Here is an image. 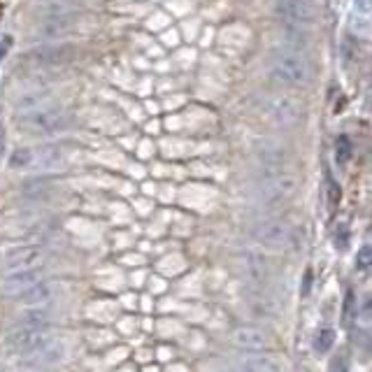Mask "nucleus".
Returning <instances> with one entry per match:
<instances>
[{
  "instance_id": "1",
  "label": "nucleus",
  "mask_w": 372,
  "mask_h": 372,
  "mask_svg": "<svg viewBox=\"0 0 372 372\" xmlns=\"http://www.w3.org/2000/svg\"><path fill=\"white\" fill-rule=\"evenodd\" d=\"M270 75L277 82H281V84L296 86V84H303V82L310 80L312 68H310V61H307L300 51L284 49V51H275L272 54Z\"/></svg>"
},
{
  "instance_id": "2",
  "label": "nucleus",
  "mask_w": 372,
  "mask_h": 372,
  "mask_svg": "<svg viewBox=\"0 0 372 372\" xmlns=\"http://www.w3.org/2000/svg\"><path fill=\"white\" fill-rule=\"evenodd\" d=\"M19 126L33 136H51V133H59L61 128L68 126V117L59 107H35V110L26 112L24 117H19Z\"/></svg>"
},
{
  "instance_id": "3",
  "label": "nucleus",
  "mask_w": 372,
  "mask_h": 372,
  "mask_svg": "<svg viewBox=\"0 0 372 372\" xmlns=\"http://www.w3.org/2000/svg\"><path fill=\"white\" fill-rule=\"evenodd\" d=\"M47 342H51V337L42 331V326H26V324H21L17 331L10 333L12 351L24 354V356L37 354V351H40Z\"/></svg>"
},
{
  "instance_id": "4",
  "label": "nucleus",
  "mask_w": 372,
  "mask_h": 372,
  "mask_svg": "<svg viewBox=\"0 0 372 372\" xmlns=\"http://www.w3.org/2000/svg\"><path fill=\"white\" fill-rule=\"evenodd\" d=\"M275 12L291 26H310L317 19V8L312 0H277Z\"/></svg>"
},
{
  "instance_id": "5",
  "label": "nucleus",
  "mask_w": 372,
  "mask_h": 372,
  "mask_svg": "<svg viewBox=\"0 0 372 372\" xmlns=\"http://www.w3.org/2000/svg\"><path fill=\"white\" fill-rule=\"evenodd\" d=\"M266 112H268V117L281 126L298 124L300 117H303V107H300L293 98H284V95L266 100Z\"/></svg>"
},
{
  "instance_id": "6",
  "label": "nucleus",
  "mask_w": 372,
  "mask_h": 372,
  "mask_svg": "<svg viewBox=\"0 0 372 372\" xmlns=\"http://www.w3.org/2000/svg\"><path fill=\"white\" fill-rule=\"evenodd\" d=\"M254 237L268 249H281L291 242V228L284 221H268L254 230Z\"/></svg>"
},
{
  "instance_id": "7",
  "label": "nucleus",
  "mask_w": 372,
  "mask_h": 372,
  "mask_svg": "<svg viewBox=\"0 0 372 372\" xmlns=\"http://www.w3.org/2000/svg\"><path fill=\"white\" fill-rule=\"evenodd\" d=\"M37 259H40V249H35V247L15 249V252H10L3 259V263H0V270H3V275H12V272H19V270H28V268L35 266Z\"/></svg>"
},
{
  "instance_id": "8",
  "label": "nucleus",
  "mask_w": 372,
  "mask_h": 372,
  "mask_svg": "<svg viewBox=\"0 0 372 372\" xmlns=\"http://www.w3.org/2000/svg\"><path fill=\"white\" fill-rule=\"evenodd\" d=\"M296 189V179L293 177H275L266 179L261 184V201H279V198H288Z\"/></svg>"
},
{
  "instance_id": "9",
  "label": "nucleus",
  "mask_w": 372,
  "mask_h": 372,
  "mask_svg": "<svg viewBox=\"0 0 372 372\" xmlns=\"http://www.w3.org/2000/svg\"><path fill=\"white\" fill-rule=\"evenodd\" d=\"M35 281H40V275L35 270H19V272H12L8 275V279L3 281V291L8 293V296H19V293H24L26 288H30L35 284Z\"/></svg>"
},
{
  "instance_id": "10",
  "label": "nucleus",
  "mask_w": 372,
  "mask_h": 372,
  "mask_svg": "<svg viewBox=\"0 0 372 372\" xmlns=\"http://www.w3.org/2000/svg\"><path fill=\"white\" fill-rule=\"evenodd\" d=\"M233 342L240 349H249V351H261L268 347L266 335L256 328H237L233 333Z\"/></svg>"
},
{
  "instance_id": "11",
  "label": "nucleus",
  "mask_w": 372,
  "mask_h": 372,
  "mask_svg": "<svg viewBox=\"0 0 372 372\" xmlns=\"http://www.w3.org/2000/svg\"><path fill=\"white\" fill-rule=\"evenodd\" d=\"M17 298H21V303L24 305H28V307H33V305H47L49 300H51V286L49 284H44V281H35L30 288H26L24 293H19Z\"/></svg>"
},
{
  "instance_id": "12",
  "label": "nucleus",
  "mask_w": 372,
  "mask_h": 372,
  "mask_svg": "<svg viewBox=\"0 0 372 372\" xmlns=\"http://www.w3.org/2000/svg\"><path fill=\"white\" fill-rule=\"evenodd\" d=\"M61 161H63V156H61L59 147H44V149L30 151V165H37V168L51 170V168H56Z\"/></svg>"
},
{
  "instance_id": "13",
  "label": "nucleus",
  "mask_w": 372,
  "mask_h": 372,
  "mask_svg": "<svg viewBox=\"0 0 372 372\" xmlns=\"http://www.w3.org/2000/svg\"><path fill=\"white\" fill-rule=\"evenodd\" d=\"M240 268H242V272H245V277L249 281H254V284H259V281L266 277V268H263V263L256 254H245Z\"/></svg>"
},
{
  "instance_id": "14",
  "label": "nucleus",
  "mask_w": 372,
  "mask_h": 372,
  "mask_svg": "<svg viewBox=\"0 0 372 372\" xmlns=\"http://www.w3.org/2000/svg\"><path fill=\"white\" fill-rule=\"evenodd\" d=\"M47 322H49V312L40 310V305H33V310L21 314V324L26 326H44Z\"/></svg>"
},
{
  "instance_id": "15",
  "label": "nucleus",
  "mask_w": 372,
  "mask_h": 372,
  "mask_svg": "<svg viewBox=\"0 0 372 372\" xmlns=\"http://www.w3.org/2000/svg\"><path fill=\"white\" fill-rule=\"evenodd\" d=\"M340 51H342V59L347 63L358 61V44H356V40L351 35H347L342 40V47H340Z\"/></svg>"
},
{
  "instance_id": "16",
  "label": "nucleus",
  "mask_w": 372,
  "mask_h": 372,
  "mask_svg": "<svg viewBox=\"0 0 372 372\" xmlns=\"http://www.w3.org/2000/svg\"><path fill=\"white\" fill-rule=\"evenodd\" d=\"M51 28H42V33L44 35H59V33H63V30H68L70 26H73V21H70V19H66V17H54L51 19V21H47Z\"/></svg>"
},
{
  "instance_id": "17",
  "label": "nucleus",
  "mask_w": 372,
  "mask_h": 372,
  "mask_svg": "<svg viewBox=\"0 0 372 372\" xmlns=\"http://www.w3.org/2000/svg\"><path fill=\"white\" fill-rule=\"evenodd\" d=\"M335 156H337V163H347L349 158H351V142H349L347 136H340V138H337V151H335Z\"/></svg>"
},
{
  "instance_id": "18",
  "label": "nucleus",
  "mask_w": 372,
  "mask_h": 372,
  "mask_svg": "<svg viewBox=\"0 0 372 372\" xmlns=\"http://www.w3.org/2000/svg\"><path fill=\"white\" fill-rule=\"evenodd\" d=\"M333 342H335V333L333 331H322L314 340V349L317 351H328L333 347Z\"/></svg>"
},
{
  "instance_id": "19",
  "label": "nucleus",
  "mask_w": 372,
  "mask_h": 372,
  "mask_svg": "<svg viewBox=\"0 0 372 372\" xmlns=\"http://www.w3.org/2000/svg\"><path fill=\"white\" fill-rule=\"evenodd\" d=\"M354 317H356V298H354V291H347V296H344V312H342V322H344V324H349Z\"/></svg>"
},
{
  "instance_id": "20",
  "label": "nucleus",
  "mask_w": 372,
  "mask_h": 372,
  "mask_svg": "<svg viewBox=\"0 0 372 372\" xmlns=\"http://www.w3.org/2000/svg\"><path fill=\"white\" fill-rule=\"evenodd\" d=\"M242 368H245V370H277V365L261 356L259 361H245V363H242Z\"/></svg>"
},
{
  "instance_id": "21",
  "label": "nucleus",
  "mask_w": 372,
  "mask_h": 372,
  "mask_svg": "<svg viewBox=\"0 0 372 372\" xmlns=\"http://www.w3.org/2000/svg\"><path fill=\"white\" fill-rule=\"evenodd\" d=\"M12 168H19V165H21V168H28L30 165V151L28 149H19V151H15V156H12Z\"/></svg>"
},
{
  "instance_id": "22",
  "label": "nucleus",
  "mask_w": 372,
  "mask_h": 372,
  "mask_svg": "<svg viewBox=\"0 0 372 372\" xmlns=\"http://www.w3.org/2000/svg\"><path fill=\"white\" fill-rule=\"evenodd\" d=\"M337 203H340V186L328 177V205H331V210L335 207Z\"/></svg>"
},
{
  "instance_id": "23",
  "label": "nucleus",
  "mask_w": 372,
  "mask_h": 372,
  "mask_svg": "<svg viewBox=\"0 0 372 372\" xmlns=\"http://www.w3.org/2000/svg\"><path fill=\"white\" fill-rule=\"evenodd\" d=\"M356 266H358V270H368L370 268V247H363L361 252H358Z\"/></svg>"
},
{
  "instance_id": "24",
  "label": "nucleus",
  "mask_w": 372,
  "mask_h": 372,
  "mask_svg": "<svg viewBox=\"0 0 372 372\" xmlns=\"http://www.w3.org/2000/svg\"><path fill=\"white\" fill-rule=\"evenodd\" d=\"M335 245L340 249H344L349 245V235H347V228L344 226H337V233H335Z\"/></svg>"
},
{
  "instance_id": "25",
  "label": "nucleus",
  "mask_w": 372,
  "mask_h": 372,
  "mask_svg": "<svg viewBox=\"0 0 372 372\" xmlns=\"http://www.w3.org/2000/svg\"><path fill=\"white\" fill-rule=\"evenodd\" d=\"M10 47H12V37H5V42L0 44V59H5V54H8Z\"/></svg>"
},
{
  "instance_id": "26",
  "label": "nucleus",
  "mask_w": 372,
  "mask_h": 372,
  "mask_svg": "<svg viewBox=\"0 0 372 372\" xmlns=\"http://www.w3.org/2000/svg\"><path fill=\"white\" fill-rule=\"evenodd\" d=\"M356 8L361 12H368L370 10V0H356Z\"/></svg>"
},
{
  "instance_id": "27",
  "label": "nucleus",
  "mask_w": 372,
  "mask_h": 372,
  "mask_svg": "<svg viewBox=\"0 0 372 372\" xmlns=\"http://www.w3.org/2000/svg\"><path fill=\"white\" fill-rule=\"evenodd\" d=\"M310 286H312V272L307 270V272H305V288H303V293L310 291Z\"/></svg>"
},
{
  "instance_id": "28",
  "label": "nucleus",
  "mask_w": 372,
  "mask_h": 372,
  "mask_svg": "<svg viewBox=\"0 0 372 372\" xmlns=\"http://www.w3.org/2000/svg\"><path fill=\"white\" fill-rule=\"evenodd\" d=\"M363 314H365V322H370V300H365V307H363Z\"/></svg>"
},
{
  "instance_id": "29",
  "label": "nucleus",
  "mask_w": 372,
  "mask_h": 372,
  "mask_svg": "<svg viewBox=\"0 0 372 372\" xmlns=\"http://www.w3.org/2000/svg\"><path fill=\"white\" fill-rule=\"evenodd\" d=\"M0 142H3V128H0Z\"/></svg>"
}]
</instances>
